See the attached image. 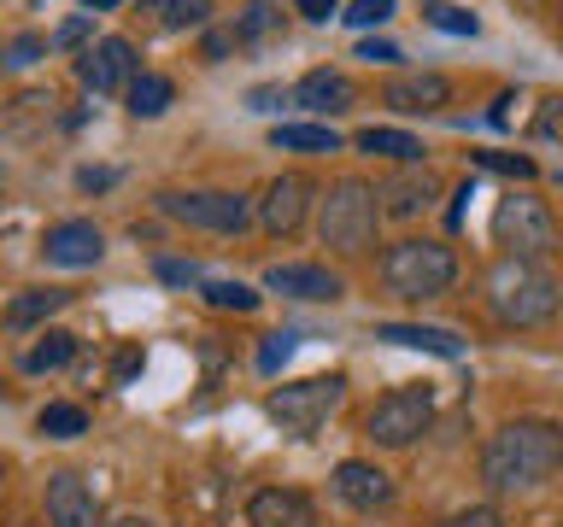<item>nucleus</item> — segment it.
I'll use <instances>...</instances> for the list:
<instances>
[{"instance_id": "nucleus-35", "label": "nucleus", "mask_w": 563, "mask_h": 527, "mask_svg": "<svg viewBox=\"0 0 563 527\" xmlns=\"http://www.w3.org/2000/svg\"><path fill=\"white\" fill-rule=\"evenodd\" d=\"M88 35H95V18H88V12H77V18H65V24L53 30V47H59V53H70V47H82Z\"/></svg>"}, {"instance_id": "nucleus-7", "label": "nucleus", "mask_w": 563, "mask_h": 527, "mask_svg": "<svg viewBox=\"0 0 563 527\" xmlns=\"http://www.w3.org/2000/svg\"><path fill=\"white\" fill-rule=\"evenodd\" d=\"M158 211L188 228H211V235H241L253 223V200L229 188H170V193H158Z\"/></svg>"}, {"instance_id": "nucleus-11", "label": "nucleus", "mask_w": 563, "mask_h": 527, "mask_svg": "<svg viewBox=\"0 0 563 527\" xmlns=\"http://www.w3.org/2000/svg\"><path fill=\"white\" fill-rule=\"evenodd\" d=\"M311 200H317V188H311L299 170H288V176H276V182L264 188V200H258V223L271 228L276 240H282V235H299V223H306Z\"/></svg>"}, {"instance_id": "nucleus-9", "label": "nucleus", "mask_w": 563, "mask_h": 527, "mask_svg": "<svg viewBox=\"0 0 563 527\" xmlns=\"http://www.w3.org/2000/svg\"><path fill=\"white\" fill-rule=\"evenodd\" d=\"M135 65H141V59H135V42H130V35H100V42L77 59V77L95 88V94H130V82L141 77Z\"/></svg>"}, {"instance_id": "nucleus-47", "label": "nucleus", "mask_w": 563, "mask_h": 527, "mask_svg": "<svg viewBox=\"0 0 563 527\" xmlns=\"http://www.w3.org/2000/svg\"><path fill=\"white\" fill-rule=\"evenodd\" d=\"M0 176H7V165H0Z\"/></svg>"}, {"instance_id": "nucleus-1", "label": "nucleus", "mask_w": 563, "mask_h": 527, "mask_svg": "<svg viewBox=\"0 0 563 527\" xmlns=\"http://www.w3.org/2000/svg\"><path fill=\"white\" fill-rule=\"evenodd\" d=\"M563 469V428L540 416H517L482 446V481L493 492H534Z\"/></svg>"}, {"instance_id": "nucleus-33", "label": "nucleus", "mask_w": 563, "mask_h": 527, "mask_svg": "<svg viewBox=\"0 0 563 527\" xmlns=\"http://www.w3.org/2000/svg\"><path fill=\"white\" fill-rule=\"evenodd\" d=\"M475 165L482 170H499V176H534V158H522V153H475Z\"/></svg>"}, {"instance_id": "nucleus-17", "label": "nucleus", "mask_w": 563, "mask_h": 527, "mask_svg": "<svg viewBox=\"0 0 563 527\" xmlns=\"http://www.w3.org/2000/svg\"><path fill=\"white\" fill-rule=\"evenodd\" d=\"M352 100H358V82L346 77V70H306V77L294 82V105L299 112H317V117H334V112H352Z\"/></svg>"}, {"instance_id": "nucleus-23", "label": "nucleus", "mask_w": 563, "mask_h": 527, "mask_svg": "<svg viewBox=\"0 0 563 527\" xmlns=\"http://www.w3.org/2000/svg\"><path fill=\"white\" fill-rule=\"evenodd\" d=\"M282 30V0H246V7L235 12V42L241 47H253V42H264V35H276Z\"/></svg>"}, {"instance_id": "nucleus-32", "label": "nucleus", "mask_w": 563, "mask_h": 527, "mask_svg": "<svg viewBox=\"0 0 563 527\" xmlns=\"http://www.w3.org/2000/svg\"><path fill=\"white\" fill-rule=\"evenodd\" d=\"M394 12H399L394 0H352V7H346V24H358V30H376V24H387Z\"/></svg>"}, {"instance_id": "nucleus-28", "label": "nucleus", "mask_w": 563, "mask_h": 527, "mask_svg": "<svg viewBox=\"0 0 563 527\" xmlns=\"http://www.w3.org/2000/svg\"><path fill=\"white\" fill-rule=\"evenodd\" d=\"M200 293H206V305H211V311H241V316H246V311H258V299H264V293L246 288V281H206Z\"/></svg>"}, {"instance_id": "nucleus-27", "label": "nucleus", "mask_w": 563, "mask_h": 527, "mask_svg": "<svg viewBox=\"0 0 563 527\" xmlns=\"http://www.w3.org/2000/svg\"><path fill=\"white\" fill-rule=\"evenodd\" d=\"M153 12H158V24H165V30H206L211 24L206 0H153Z\"/></svg>"}, {"instance_id": "nucleus-19", "label": "nucleus", "mask_w": 563, "mask_h": 527, "mask_svg": "<svg viewBox=\"0 0 563 527\" xmlns=\"http://www.w3.org/2000/svg\"><path fill=\"white\" fill-rule=\"evenodd\" d=\"M376 340L411 346V351H434V358H446V363L464 358V340H457L452 328H429V323H376Z\"/></svg>"}, {"instance_id": "nucleus-43", "label": "nucleus", "mask_w": 563, "mask_h": 527, "mask_svg": "<svg viewBox=\"0 0 563 527\" xmlns=\"http://www.w3.org/2000/svg\"><path fill=\"white\" fill-rule=\"evenodd\" d=\"M135 369H141V351H123V358H118V381H130Z\"/></svg>"}, {"instance_id": "nucleus-37", "label": "nucleus", "mask_w": 563, "mask_h": 527, "mask_svg": "<svg viewBox=\"0 0 563 527\" xmlns=\"http://www.w3.org/2000/svg\"><path fill=\"white\" fill-rule=\"evenodd\" d=\"M47 47H53L47 35H18V42L7 47V65H35V59H42Z\"/></svg>"}, {"instance_id": "nucleus-36", "label": "nucleus", "mask_w": 563, "mask_h": 527, "mask_svg": "<svg viewBox=\"0 0 563 527\" xmlns=\"http://www.w3.org/2000/svg\"><path fill=\"white\" fill-rule=\"evenodd\" d=\"M440 527H505V516L493 504H470V509H452Z\"/></svg>"}, {"instance_id": "nucleus-3", "label": "nucleus", "mask_w": 563, "mask_h": 527, "mask_svg": "<svg viewBox=\"0 0 563 527\" xmlns=\"http://www.w3.org/2000/svg\"><path fill=\"white\" fill-rule=\"evenodd\" d=\"M382 193L364 182V176H341V182H329V193L317 200V235L323 246L334 253H364L369 240H376V217H382Z\"/></svg>"}, {"instance_id": "nucleus-15", "label": "nucleus", "mask_w": 563, "mask_h": 527, "mask_svg": "<svg viewBox=\"0 0 563 527\" xmlns=\"http://www.w3.org/2000/svg\"><path fill=\"white\" fill-rule=\"evenodd\" d=\"M47 527H106L100 504H95V486H88L77 469H59L47 481Z\"/></svg>"}, {"instance_id": "nucleus-44", "label": "nucleus", "mask_w": 563, "mask_h": 527, "mask_svg": "<svg viewBox=\"0 0 563 527\" xmlns=\"http://www.w3.org/2000/svg\"><path fill=\"white\" fill-rule=\"evenodd\" d=\"M106 527H153L147 516H118V522H106Z\"/></svg>"}, {"instance_id": "nucleus-22", "label": "nucleus", "mask_w": 563, "mask_h": 527, "mask_svg": "<svg viewBox=\"0 0 563 527\" xmlns=\"http://www.w3.org/2000/svg\"><path fill=\"white\" fill-rule=\"evenodd\" d=\"M271 141L282 153H311V158H323V153H341V135L329 130V123H276Z\"/></svg>"}, {"instance_id": "nucleus-24", "label": "nucleus", "mask_w": 563, "mask_h": 527, "mask_svg": "<svg viewBox=\"0 0 563 527\" xmlns=\"http://www.w3.org/2000/svg\"><path fill=\"white\" fill-rule=\"evenodd\" d=\"M170 100H176V82L158 77V70H141V77L130 82V112L135 117H165Z\"/></svg>"}, {"instance_id": "nucleus-4", "label": "nucleus", "mask_w": 563, "mask_h": 527, "mask_svg": "<svg viewBox=\"0 0 563 527\" xmlns=\"http://www.w3.org/2000/svg\"><path fill=\"white\" fill-rule=\"evenodd\" d=\"M457 281V253L446 240H394L382 253V288L399 299H440Z\"/></svg>"}, {"instance_id": "nucleus-45", "label": "nucleus", "mask_w": 563, "mask_h": 527, "mask_svg": "<svg viewBox=\"0 0 563 527\" xmlns=\"http://www.w3.org/2000/svg\"><path fill=\"white\" fill-rule=\"evenodd\" d=\"M88 12H112V7H123V0H82Z\"/></svg>"}, {"instance_id": "nucleus-26", "label": "nucleus", "mask_w": 563, "mask_h": 527, "mask_svg": "<svg viewBox=\"0 0 563 527\" xmlns=\"http://www.w3.org/2000/svg\"><path fill=\"white\" fill-rule=\"evenodd\" d=\"M35 428L47 439H77V434H88V411L82 404H47V411L35 416Z\"/></svg>"}, {"instance_id": "nucleus-8", "label": "nucleus", "mask_w": 563, "mask_h": 527, "mask_svg": "<svg viewBox=\"0 0 563 527\" xmlns=\"http://www.w3.org/2000/svg\"><path fill=\"white\" fill-rule=\"evenodd\" d=\"M493 235H499V246L510 258L558 253V217L545 211V200H534V193H510V200H499V211H493Z\"/></svg>"}, {"instance_id": "nucleus-42", "label": "nucleus", "mask_w": 563, "mask_h": 527, "mask_svg": "<svg viewBox=\"0 0 563 527\" xmlns=\"http://www.w3.org/2000/svg\"><path fill=\"white\" fill-rule=\"evenodd\" d=\"M229 47H235V35H218V30H211V35H206V59H223V53H229Z\"/></svg>"}, {"instance_id": "nucleus-31", "label": "nucleus", "mask_w": 563, "mask_h": 527, "mask_svg": "<svg viewBox=\"0 0 563 527\" xmlns=\"http://www.w3.org/2000/svg\"><path fill=\"white\" fill-rule=\"evenodd\" d=\"M288 358H294V334H288V328H282V334H264V346H258V369H264V375H276Z\"/></svg>"}, {"instance_id": "nucleus-38", "label": "nucleus", "mask_w": 563, "mask_h": 527, "mask_svg": "<svg viewBox=\"0 0 563 527\" xmlns=\"http://www.w3.org/2000/svg\"><path fill=\"white\" fill-rule=\"evenodd\" d=\"M358 59H369V65H394V59H399V47H394V42H376V35H369V42L358 47Z\"/></svg>"}, {"instance_id": "nucleus-13", "label": "nucleus", "mask_w": 563, "mask_h": 527, "mask_svg": "<svg viewBox=\"0 0 563 527\" xmlns=\"http://www.w3.org/2000/svg\"><path fill=\"white\" fill-rule=\"evenodd\" d=\"M100 253H106V235L88 217H65L42 235V258L59 264V270H95Z\"/></svg>"}, {"instance_id": "nucleus-46", "label": "nucleus", "mask_w": 563, "mask_h": 527, "mask_svg": "<svg viewBox=\"0 0 563 527\" xmlns=\"http://www.w3.org/2000/svg\"><path fill=\"white\" fill-rule=\"evenodd\" d=\"M0 486H7V457H0Z\"/></svg>"}, {"instance_id": "nucleus-25", "label": "nucleus", "mask_w": 563, "mask_h": 527, "mask_svg": "<svg viewBox=\"0 0 563 527\" xmlns=\"http://www.w3.org/2000/svg\"><path fill=\"white\" fill-rule=\"evenodd\" d=\"M70 358H77V334L53 328V334H42V340L24 351V369H30V375H47V369H65Z\"/></svg>"}, {"instance_id": "nucleus-5", "label": "nucleus", "mask_w": 563, "mask_h": 527, "mask_svg": "<svg viewBox=\"0 0 563 527\" xmlns=\"http://www.w3.org/2000/svg\"><path fill=\"white\" fill-rule=\"evenodd\" d=\"M429 422H434V386L411 381V386H394L387 399H376V411L364 416V439L382 451H405L429 434Z\"/></svg>"}, {"instance_id": "nucleus-18", "label": "nucleus", "mask_w": 563, "mask_h": 527, "mask_svg": "<svg viewBox=\"0 0 563 527\" xmlns=\"http://www.w3.org/2000/svg\"><path fill=\"white\" fill-rule=\"evenodd\" d=\"M382 193V211H387V217H417V211H429L434 205V193H440V182H434V170H399V176H387V182L376 188Z\"/></svg>"}, {"instance_id": "nucleus-6", "label": "nucleus", "mask_w": 563, "mask_h": 527, "mask_svg": "<svg viewBox=\"0 0 563 527\" xmlns=\"http://www.w3.org/2000/svg\"><path fill=\"white\" fill-rule=\"evenodd\" d=\"M341 399H346V375H306V381H282L276 393L264 399V411H271V422H282V434L311 439L334 416Z\"/></svg>"}, {"instance_id": "nucleus-14", "label": "nucleus", "mask_w": 563, "mask_h": 527, "mask_svg": "<svg viewBox=\"0 0 563 527\" xmlns=\"http://www.w3.org/2000/svg\"><path fill=\"white\" fill-rule=\"evenodd\" d=\"M334 498L346 509H364V516H376V509L394 504V474L364 463V457H346V463H334Z\"/></svg>"}, {"instance_id": "nucleus-20", "label": "nucleus", "mask_w": 563, "mask_h": 527, "mask_svg": "<svg viewBox=\"0 0 563 527\" xmlns=\"http://www.w3.org/2000/svg\"><path fill=\"white\" fill-rule=\"evenodd\" d=\"M70 305V288H24V293H12L7 299V311H0V323H7L12 334H24L35 323H47L53 311H65Z\"/></svg>"}, {"instance_id": "nucleus-29", "label": "nucleus", "mask_w": 563, "mask_h": 527, "mask_svg": "<svg viewBox=\"0 0 563 527\" xmlns=\"http://www.w3.org/2000/svg\"><path fill=\"white\" fill-rule=\"evenodd\" d=\"M422 18H429L434 30H446V35H475L482 30L464 7H452V0H422Z\"/></svg>"}, {"instance_id": "nucleus-10", "label": "nucleus", "mask_w": 563, "mask_h": 527, "mask_svg": "<svg viewBox=\"0 0 563 527\" xmlns=\"http://www.w3.org/2000/svg\"><path fill=\"white\" fill-rule=\"evenodd\" d=\"M382 105H394L399 117H429L440 105H452V77L440 70H399L382 82Z\"/></svg>"}, {"instance_id": "nucleus-41", "label": "nucleus", "mask_w": 563, "mask_h": 527, "mask_svg": "<svg viewBox=\"0 0 563 527\" xmlns=\"http://www.w3.org/2000/svg\"><path fill=\"white\" fill-rule=\"evenodd\" d=\"M246 100H253L258 112H271V105H282V100H288V94H282V88H253V94H246Z\"/></svg>"}, {"instance_id": "nucleus-21", "label": "nucleus", "mask_w": 563, "mask_h": 527, "mask_svg": "<svg viewBox=\"0 0 563 527\" xmlns=\"http://www.w3.org/2000/svg\"><path fill=\"white\" fill-rule=\"evenodd\" d=\"M352 147L369 158H394V165H422V141L411 130H387V123H369V130L352 135Z\"/></svg>"}, {"instance_id": "nucleus-30", "label": "nucleus", "mask_w": 563, "mask_h": 527, "mask_svg": "<svg viewBox=\"0 0 563 527\" xmlns=\"http://www.w3.org/2000/svg\"><path fill=\"white\" fill-rule=\"evenodd\" d=\"M153 276L158 281H170V288H206V270L194 258H158L153 264Z\"/></svg>"}, {"instance_id": "nucleus-12", "label": "nucleus", "mask_w": 563, "mask_h": 527, "mask_svg": "<svg viewBox=\"0 0 563 527\" xmlns=\"http://www.w3.org/2000/svg\"><path fill=\"white\" fill-rule=\"evenodd\" d=\"M264 288L282 299H306V305H334L346 293V281L329 270V264H271L264 270Z\"/></svg>"}, {"instance_id": "nucleus-40", "label": "nucleus", "mask_w": 563, "mask_h": 527, "mask_svg": "<svg viewBox=\"0 0 563 527\" xmlns=\"http://www.w3.org/2000/svg\"><path fill=\"white\" fill-rule=\"evenodd\" d=\"M299 12L311 18V24H323V18H334V0H294Z\"/></svg>"}, {"instance_id": "nucleus-34", "label": "nucleus", "mask_w": 563, "mask_h": 527, "mask_svg": "<svg viewBox=\"0 0 563 527\" xmlns=\"http://www.w3.org/2000/svg\"><path fill=\"white\" fill-rule=\"evenodd\" d=\"M534 141H563V94L540 100V112H534Z\"/></svg>"}, {"instance_id": "nucleus-16", "label": "nucleus", "mask_w": 563, "mask_h": 527, "mask_svg": "<svg viewBox=\"0 0 563 527\" xmlns=\"http://www.w3.org/2000/svg\"><path fill=\"white\" fill-rule=\"evenodd\" d=\"M246 527H317V504L294 486H258L246 498Z\"/></svg>"}, {"instance_id": "nucleus-2", "label": "nucleus", "mask_w": 563, "mask_h": 527, "mask_svg": "<svg viewBox=\"0 0 563 527\" xmlns=\"http://www.w3.org/2000/svg\"><path fill=\"white\" fill-rule=\"evenodd\" d=\"M482 299H487V311L499 316L505 328H540V323H552L558 316V276L545 270L540 258H499V264H487V276H482Z\"/></svg>"}, {"instance_id": "nucleus-39", "label": "nucleus", "mask_w": 563, "mask_h": 527, "mask_svg": "<svg viewBox=\"0 0 563 527\" xmlns=\"http://www.w3.org/2000/svg\"><path fill=\"white\" fill-rule=\"evenodd\" d=\"M112 182H118V170H95V165L77 170V188L82 193H100V188H112Z\"/></svg>"}]
</instances>
